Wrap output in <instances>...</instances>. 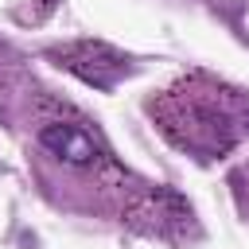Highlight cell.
Returning a JSON list of instances; mask_svg holds the SVG:
<instances>
[{"label":"cell","mask_w":249,"mask_h":249,"mask_svg":"<svg viewBox=\"0 0 249 249\" xmlns=\"http://www.w3.org/2000/svg\"><path fill=\"white\" fill-rule=\"evenodd\" d=\"M27 117V136L39 160V179L47 187H66V206H89L97 214H117L132 226L152 183L136 179L109 148L97 121H89L74 101L31 82L19 101Z\"/></svg>","instance_id":"cell-1"},{"label":"cell","mask_w":249,"mask_h":249,"mask_svg":"<svg viewBox=\"0 0 249 249\" xmlns=\"http://www.w3.org/2000/svg\"><path fill=\"white\" fill-rule=\"evenodd\" d=\"M148 117L171 148L210 163L249 140V89L191 70L148 101Z\"/></svg>","instance_id":"cell-2"},{"label":"cell","mask_w":249,"mask_h":249,"mask_svg":"<svg viewBox=\"0 0 249 249\" xmlns=\"http://www.w3.org/2000/svg\"><path fill=\"white\" fill-rule=\"evenodd\" d=\"M47 58L54 66H62L66 74H74L78 82L101 89V93L117 89L136 70L124 51H117V47H109L101 39H70V43H58V47L47 51Z\"/></svg>","instance_id":"cell-3"},{"label":"cell","mask_w":249,"mask_h":249,"mask_svg":"<svg viewBox=\"0 0 249 249\" xmlns=\"http://www.w3.org/2000/svg\"><path fill=\"white\" fill-rule=\"evenodd\" d=\"M233 183H237V195H241V206L249 210V167H241V171L233 175Z\"/></svg>","instance_id":"cell-4"}]
</instances>
